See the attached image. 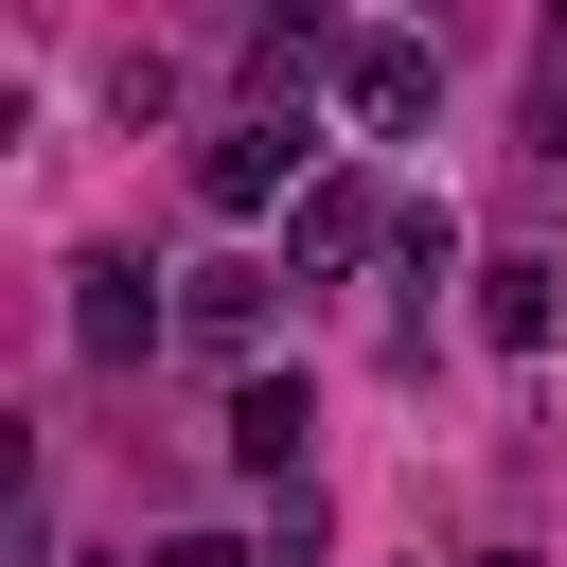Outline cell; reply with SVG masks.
Here are the masks:
<instances>
[{
	"mask_svg": "<svg viewBox=\"0 0 567 567\" xmlns=\"http://www.w3.org/2000/svg\"><path fill=\"white\" fill-rule=\"evenodd\" d=\"M266 301H284V266H195V284H177V337L248 354V337H266Z\"/></svg>",
	"mask_w": 567,
	"mask_h": 567,
	"instance_id": "cell-5",
	"label": "cell"
},
{
	"mask_svg": "<svg viewBox=\"0 0 567 567\" xmlns=\"http://www.w3.org/2000/svg\"><path fill=\"white\" fill-rule=\"evenodd\" d=\"M425 89H443V53H425V35H354V53H337V106H354L372 142H408V124H425Z\"/></svg>",
	"mask_w": 567,
	"mask_h": 567,
	"instance_id": "cell-3",
	"label": "cell"
},
{
	"mask_svg": "<svg viewBox=\"0 0 567 567\" xmlns=\"http://www.w3.org/2000/svg\"><path fill=\"white\" fill-rule=\"evenodd\" d=\"M549 319H567V301H549V266H532V248H496V266H478V337H496V354H549Z\"/></svg>",
	"mask_w": 567,
	"mask_h": 567,
	"instance_id": "cell-6",
	"label": "cell"
},
{
	"mask_svg": "<svg viewBox=\"0 0 567 567\" xmlns=\"http://www.w3.org/2000/svg\"><path fill=\"white\" fill-rule=\"evenodd\" d=\"M159 337H177V301L142 284V248H71V354L89 372H142Z\"/></svg>",
	"mask_w": 567,
	"mask_h": 567,
	"instance_id": "cell-1",
	"label": "cell"
},
{
	"mask_svg": "<svg viewBox=\"0 0 567 567\" xmlns=\"http://www.w3.org/2000/svg\"><path fill=\"white\" fill-rule=\"evenodd\" d=\"M496 567H514V549H496Z\"/></svg>",
	"mask_w": 567,
	"mask_h": 567,
	"instance_id": "cell-11",
	"label": "cell"
},
{
	"mask_svg": "<svg viewBox=\"0 0 567 567\" xmlns=\"http://www.w3.org/2000/svg\"><path fill=\"white\" fill-rule=\"evenodd\" d=\"M390 248H408V284H443V266H461V213H443V195H408V213H390Z\"/></svg>",
	"mask_w": 567,
	"mask_h": 567,
	"instance_id": "cell-8",
	"label": "cell"
},
{
	"mask_svg": "<svg viewBox=\"0 0 567 567\" xmlns=\"http://www.w3.org/2000/svg\"><path fill=\"white\" fill-rule=\"evenodd\" d=\"M301 159H319V142H301V106H248V124H213V142H195V195H213V213H266Z\"/></svg>",
	"mask_w": 567,
	"mask_h": 567,
	"instance_id": "cell-2",
	"label": "cell"
},
{
	"mask_svg": "<svg viewBox=\"0 0 567 567\" xmlns=\"http://www.w3.org/2000/svg\"><path fill=\"white\" fill-rule=\"evenodd\" d=\"M532 159L567 177V35H532Z\"/></svg>",
	"mask_w": 567,
	"mask_h": 567,
	"instance_id": "cell-9",
	"label": "cell"
},
{
	"mask_svg": "<svg viewBox=\"0 0 567 567\" xmlns=\"http://www.w3.org/2000/svg\"><path fill=\"white\" fill-rule=\"evenodd\" d=\"M372 248V177H301V230H284V266H354Z\"/></svg>",
	"mask_w": 567,
	"mask_h": 567,
	"instance_id": "cell-7",
	"label": "cell"
},
{
	"mask_svg": "<svg viewBox=\"0 0 567 567\" xmlns=\"http://www.w3.org/2000/svg\"><path fill=\"white\" fill-rule=\"evenodd\" d=\"M301 425H319V390H301V372H248V390H230V461H248V478H284V496H301Z\"/></svg>",
	"mask_w": 567,
	"mask_h": 567,
	"instance_id": "cell-4",
	"label": "cell"
},
{
	"mask_svg": "<svg viewBox=\"0 0 567 567\" xmlns=\"http://www.w3.org/2000/svg\"><path fill=\"white\" fill-rule=\"evenodd\" d=\"M142 567H266V549H230V532H159Z\"/></svg>",
	"mask_w": 567,
	"mask_h": 567,
	"instance_id": "cell-10",
	"label": "cell"
}]
</instances>
